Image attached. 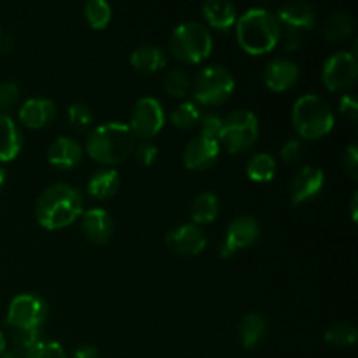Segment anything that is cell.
Here are the masks:
<instances>
[{
  "label": "cell",
  "instance_id": "cell-1",
  "mask_svg": "<svg viewBox=\"0 0 358 358\" xmlns=\"http://www.w3.org/2000/svg\"><path fill=\"white\" fill-rule=\"evenodd\" d=\"M83 194L79 189L65 182L48 185L41 192L35 205V217L38 224L49 231L70 226L76 222V219H79V215H83Z\"/></svg>",
  "mask_w": 358,
  "mask_h": 358
},
{
  "label": "cell",
  "instance_id": "cell-2",
  "mask_svg": "<svg viewBox=\"0 0 358 358\" xmlns=\"http://www.w3.org/2000/svg\"><path fill=\"white\" fill-rule=\"evenodd\" d=\"M280 24L275 13L264 7L245 10L236 21V38L241 48L250 55L269 52L280 42Z\"/></svg>",
  "mask_w": 358,
  "mask_h": 358
},
{
  "label": "cell",
  "instance_id": "cell-3",
  "mask_svg": "<svg viewBox=\"0 0 358 358\" xmlns=\"http://www.w3.org/2000/svg\"><path fill=\"white\" fill-rule=\"evenodd\" d=\"M135 149V135L126 122H103L91 129L86 140V152L91 159L103 164L124 161Z\"/></svg>",
  "mask_w": 358,
  "mask_h": 358
},
{
  "label": "cell",
  "instance_id": "cell-4",
  "mask_svg": "<svg viewBox=\"0 0 358 358\" xmlns=\"http://www.w3.org/2000/svg\"><path fill=\"white\" fill-rule=\"evenodd\" d=\"M292 124L299 138H322L334 128V112L331 103L320 94H303L292 107Z\"/></svg>",
  "mask_w": 358,
  "mask_h": 358
},
{
  "label": "cell",
  "instance_id": "cell-5",
  "mask_svg": "<svg viewBox=\"0 0 358 358\" xmlns=\"http://www.w3.org/2000/svg\"><path fill=\"white\" fill-rule=\"evenodd\" d=\"M171 55L185 63H199L212 55L213 37L199 21H184L177 24L170 35Z\"/></svg>",
  "mask_w": 358,
  "mask_h": 358
},
{
  "label": "cell",
  "instance_id": "cell-6",
  "mask_svg": "<svg viewBox=\"0 0 358 358\" xmlns=\"http://www.w3.org/2000/svg\"><path fill=\"white\" fill-rule=\"evenodd\" d=\"M259 138V119L247 108H236L222 119L219 142L224 143L229 152H243L250 149Z\"/></svg>",
  "mask_w": 358,
  "mask_h": 358
},
{
  "label": "cell",
  "instance_id": "cell-7",
  "mask_svg": "<svg viewBox=\"0 0 358 358\" xmlns=\"http://www.w3.org/2000/svg\"><path fill=\"white\" fill-rule=\"evenodd\" d=\"M236 80L222 65H206L196 73L192 94L203 105H220L233 94Z\"/></svg>",
  "mask_w": 358,
  "mask_h": 358
},
{
  "label": "cell",
  "instance_id": "cell-8",
  "mask_svg": "<svg viewBox=\"0 0 358 358\" xmlns=\"http://www.w3.org/2000/svg\"><path fill=\"white\" fill-rule=\"evenodd\" d=\"M48 317V304L38 294L23 292L13 297L6 322L14 331L41 332Z\"/></svg>",
  "mask_w": 358,
  "mask_h": 358
},
{
  "label": "cell",
  "instance_id": "cell-9",
  "mask_svg": "<svg viewBox=\"0 0 358 358\" xmlns=\"http://www.w3.org/2000/svg\"><path fill=\"white\" fill-rule=\"evenodd\" d=\"M166 115L164 107L157 98L143 96L133 105L131 117H129V128H131L135 138L150 140L163 129Z\"/></svg>",
  "mask_w": 358,
  "mask_h": 358
},
{
  "label": "cell",
  "instance_id": "cell-10",
  "mask_svg": "<svg viewBox=\"0 0 358 358\" xmlns=\"http://www.w3.org/2000/svg\"><path fill=\"white\" fill-rule=\"evenodd\" d=\"M358 62L355 51H338L329 56L322 69V80L331 91L348 90L355 84Z\"/></svg>",
  "mask_w": 358,
  "mask_h": 358
},
{
  "label": "cell",
  "instance_id": "cell-11",
  "mask_svg": "<svg viewBox=\"0 0 358 358\" xmlns=\"http://www.w3.org/2000/svg\"><path fill=\"white\" fill-rule=\"evenodd\" d=\"M259 234H261V224L255 217L238 215L227 226L226 236L219 245V255L224 259L233 257L236 250L255 243Z\"/></svg>",
  "mask_w": 358,
  "mask_h": 358
},
{
  "label": "cell",
  "instance_id": "cell-12",
  "mask_svg": "<svg viewBox=\"0 0 358 358\" xmlns=\"http://www.w3.org/2000/svg\"><path fill=\"white\" fill-rule=\"evenodd\" d=\"M324 182L325 173L322 168L313 166V164H306V166L299 168V170L294 173L289 185L290 201H292L294 205H301V203L310 201L315 196L320 194V191L324 189Z\"/></svg>",
  "mask_w": 358,
  "mask_h": 358
},
{
  "label": "cell",
  "instance_id": "cell-13",
  "mask_svg": "<svg viewBox=\"0 0 358 358\" xmlns=\"http://www.w3.org/2000/svg\"><path fill=\"white\" fill-rule=\"evenodd\" d=\"M166 247L178 255H198L206 247V236L196 224H182L164 236Z\"/></svg>",
  "mask_w": 358,
  "mask_h": 358
},
{
  "label": "cell",
  "instance_id": "cell-14",
  "mask_svg": "<svg viewBox=\"0 0 358 358\" xmlns=\"http://www.w3.org/2000/svg\"><path fill=\"white\" fill-rule=\"evenodd\" d=\"M220 156V142L217 138L198 135L185 145L184 164L189 170H206Z\"/></svg>",
  "mask_w": 358,
  "mask_h": 358
},
{
  "label": "cell",
  "instance_id": "cell-15",
  "mask_svg": "<svg viewBox=\"0 0 358 358\" xmlns=\"http://www.w3.org/2000/svg\"><path fill=\"white\" fill-rule=\"evenodd\" d=\"M301 69L289 58H275L264 66L262 80L271 91H285L292 87L299 79Z\"/></svg>",
  "mask_w": 358,
  "mask_h": 358
},
{
  "label": "cell",
  "instance_id": "cell-16",
  "mask_svg": "<svg viewBox=\"0 0 358 358\" xmlns=\"http://www.w3.org/2000/svg\"><path fill=\"white\" fill-rule=\"evenodd\" d=\"M80 227H83L84 236L93 243H107L114 233V220L110 213L101 206L90 208L83 212L80 217Z\"/></svg>",
  "mask_w": 358,
  "mask_h": 358
},
{
  "label": "cell",
  "instance_id": "cell-17",
  "mask_svg": "<svg viewBox=\"0 0 358 358\" xmlns=\"http://www.w3.org/2000/svg\"><path fill=\"white\" fill-rule=\"evenodd\" d=\"M280 24L287 28H294L299 31H308L313 28L315 21H317V14L315 9L308 2L297 0V2H287L282 3L276 13Z\"/></svg>",
  "mask_w": 358,
  "mask_h": 358
},
{
  "label": "cell",
  "instance_id": "cell-18",
  "mask_svg": "<svg viewBox=\"0 0 358 358\" xmlns=\"http://www.w3.org/2000/svg\"><path fill=\"white\" fill-rule=\"evenodd\" d=\"M83 159V145L72 136H58L48 149V161L59 170H72Z\"/></svg>",
  "mask_w": 358,
  "mask_h": 358
},
{
  "label": "cell",
  "instance_id": "cell-19",
  "mask_svg": "<svg viewBox=\"0 0 358 358\" xmlns=\"http://www.w3.org/2000/svg\"><path fill=\"white\" fill-rule=\"evenodd\" d=\"M56 115V105L49 98H28L20 107L17 117L28 128H44Z\"/></svg>",
  "mask_w": 358,
  "mask_h": 358
},
{
  "label": "cell",
  "instance_id": "cell-20",
  "mask_svg": "<svg viewBox=\"0 0 358 358\" xmlns=\"http://www.w3.org/2000/svg\"><path fill=\"white\" fill-rule=\"evenodd\" d=\"M23 147V133L9 114L0 112V163L13 161Z\"/></svg>",
  "mask_w": 358,
  "mask_h": 358
},
{
  "label": "cell",
  "instance_id": "cell-21",
  "mask_svg": "<svg viewBox=\"0 0 358 358\" xmlns=\"http://www.w3.org/2000/svg\"><path fill=\"white\" fill-rule=\"evenodd\" d=\"M129 63L140 73H154L166 65V52L152 44L136 48L129 56Z\"/></svg>",
  "mask_w": 358,
  "mask_h": 358
},
{
  "label": "cell",
  "instance_id": "cell-22",
  "mask_svg": "<svg viewBox=\"0 0 358 358\" xmlns=\"http://www.w3.org/2000/svg\"><path fill=\"white\" fill-rule=\"evenodd\" d=\"M210 27L227 30L236 23V7L227 0H208L201 7Z\"/></svg>",
  "mask_w": 358,
  "mask_h": 358
},
{
  "label": "cell",
  "instance_id": "cell-23",
  "mask_svg": "<svg viewBox=\"0 0 358 358\" xmlns=\"http://www.w3.org/2000/svg\"><path fill=\"white\" fill-rule=\"evenodd\" d=\"M121 185V177L112 168H101V170L94 171L87 182V194L93 196L96 199L110 198L115 194Z\"/></svg>",
  "mask_w": 358,
  "mask_h": 358
},
{
  "label": "cell",
  "instance_id": "cell-24",
  "mask_svg": "<svg viewBox=\"0 0 358 358\" xmlns=\"http://www.w3.org/2000/svg\"><path fill=\"white\" fill-rule=\"evenodd\" d=\"M266 318L259 313H247L241 317L240 325H238V336H240L241 345L247 350L255 348L262 338L266 336Z\"/></svg>",
  "mask_w": 358,
  "mask_h": 358
},
{
  "label": "cell",
  "instance_id": "cell-25",
  "mask_svg": "<svg viewBox=\"0 0 358 358\" xmlns=\"http://www.w3.org/2000/svg\"><path fill=\"white\" fill-rule=\"evenodd\" d=\"M219 210H220L219 196L212 191H203L192 199L191 219L196 226H198V224L212 222V220H215L217 215H219Z\"/></svg>",
  "mask_w": 358,
  "mask_h": 358
},
{
  "label": "cell",
  "instance_id": "cell-26",
  "mask_svg": "<svg viewBox=\"0 0 358 358\" xmlns=\"http://www.w3.org/2000/svg\"><path fill=\"white\" fill-rule=\"evenodd\" d=\"M276 173V159L269 152H254L247 161V175L255 182H269Z\"/></svg>",
  "mask_w": 358,
  "mask_h": 358
},
{
  "label": "cell",
  "instance_id": "cell-27",
  "mask_svg": "<svg viewBox=\"0 0 358 358\" xmlns=\"http://www.w3.org/2000/svg\"><path fill=\"white\" fill-rule=\"evenodd\" d=\"M357 327L348 320H339L334 324L329 325L325 329L324 339L332 346H338V348H346V346H352L357 341Z\"/></svg>",
  "mask_w": 358,
  "mask_h": 358
},
{
  "label": "cell",
  "instance_id": "cell-28",
  "mask_svg": "<svg viewBox=\"0 0 358 358\" xmlns=\"http://www.w3.org/2000/svg\"><path fill=\"white\" fill-rule=\"evenodd\" d=\"M353 30V20L345 10H336L325 20L324 35L327 41L339 42L348 37Z\"/></svg>",
  "mask_w": 358,
  "mask_h": 358
},
{
  "label": "cell",
  "instance_id": "cell-29",
  "mask_svg": "<svg viewBox=\"0 0 358 358\" xmlns=\"http://www.w3.org/2000/svg\"><path fill=\"white\" fill-rule=\"evenodd\" d=\"M201 108L198 107V103L187 100L178 103L177 107L171 110V122H173L177 128L180 129H191L196 128L199 124V119H201Z\"/></svg>",
  "mask_w": 358,
  "mask_h": 358
},
{
  "label": "cell",
  "instance_id": "cell-30",
  "mask_svg": "<svg viewBox=\"0 0 358 358\" xmlns=\"http://www.w3.org/2000/svg\"><path fill=\"white\" fill-rule=\"evenodd\" d=\"M84 17L94 30H101L112 17V7L107 0H87L84 3Z\"/></svg>",
  "mask_w": 358,
  "mask_h": 358
},
{
  "label": "cell",
  "instance_id": "cell-31",
  "mask_svg": "<svg viewBox=\"0 0 358 358\" xmlns=\"http://www.w3.org/2000/svg\"><path fill=\"white\" fill-rule=\"evenodd\" d=\"M163 84L168 94L175 98H184L189 93V90H191V77H189V73L184 69L173 66V69H170L164 73Z\"/></svg>",
  "mask_w": 358,
  "mask_h": 358
},
{
  "label": "cell",
  "instance_id": "cell-32",
  "mask_svg": "<svg viewBox=\"0 0 358 358\" xmlns=\"http://www.w3.org/2000/svg\"><path fill=\"white\" fill-rule=\"evenodd\" d=\"M66 115H69L70 126L77 131H83L93 122V110L90 108V105L83 103V101H76L70 105Z\"/></svg>",
  "mask_w": 358,
  "mask_h": 358
},
{
  "label": "cell",
  "instance_id": "cell-33",
  "mask_svg": "<svg viewBox=\"0 0 358 358\" xmlns=\"http://www.w3.org/2000/svg\"><path fill=\"white\" fill-rule=\"evenodd\" d=\"M27 358H66L65 350L56 341H41L24 355Z\"/></svg>",
  "mask_w": 358,
  "mask_h": 358
},
{
  "label": "cell",
  "instance_id": "cell-34",
  "mask_svg": "<svg viewBox=\"0 0 358 358\" xmlns=\"http://www.w3.org/2000/svg\"><path fill=\"white\" fill-rule=\"evenodd\" d=\"M20 101V86L14 80H2L0 83V110L6 114Z\"/></svg>",
  "mask_w": 358,
  "mask_h": 358
},
{
  "label": "cell",
  "instance_id": "cell-35",
  "mask_svg": "<svg viewBox=\"0 0 358 358\" xmlns=\"http://www.w3.org/2000/svg\"><path fill=\"white\" fill-rule=\"evenodd\" d=\"M222 119L215 112H206V114H201V119H199V135L208 136V138H219L220 128H222Z\"/></svg>",
  "mask_w": 358,
  "mask_h": 358
},
{
  "label": "cell",
  "instance_id": "cell-36",
  "mask_svg": "<svg viewBox=\"0 0 358 358\" xmlns=\"http://www.w3.org/2000/svg\"><path fill=\"white\" fill-rule=\"evenodd\" d=\"M304 152L303 140L301 138H289L280 149V156H282L283 161L287 163H296L297 159H301Z\"/></svg>",
  "mask_w": 358,
  "mask_h": 358
},
{
  "label": "cell",
  "instance_id": "cell-37",
  "mask_svg": "<svg viewBox=\"0 0 358 358\" xmlns=\"http://www.w3.org/2000/svg\"><path fill=\"white\" fill-rule=\"evenodd\" d=\"M280 41L283 42V48L287 51H296V49L301 48L304 41V34L299 30H294V28L282 27V31H280Z\"/></svg>",
  "mask_w": 358,
  "mask_h": 358
},
{
  "label": "cell",
  "instance_id": "cell-38",
  "mask_svg": "<svg viewBox=\"0 0 358 358\" xmlns=\"http://www.w3.org/2000/svg\"><path fill=\"white\" fill-rule=\"evenodd\" d=\"M339 112L350 121H357L358 117V103L357 96L353 93H345L339 98Z\"/></svg>",
  "mask_w": 358,
  "mask_h": 358
},
{
  "label": "cell",
  "instance_id": "cell-39",
  "mask_svg": "<svg viewBox=\"0 0 358 358\" xmlns=\"http://www.w3.org/2000/svg\"><path fill=\"white\" fill-rule=\"evenodd\" d=\"M135 156H136V161H138L142 166H150L157 157V147L150 142H142L138 147H136Z\"/></svg>",
  "mask_w": 358,
  "mask_h": 358
},
{
  "label": "cell",
  "instance_id": "cell-40",
  "mask_svg": "<svg viewBox=\"0 0 358 358\" xmlns=\"http://www.w3.org/2000/svg\"><path fill=\"white\" fill-rule=\"evenodd\" d=\"M345 168L353 178H358V147L350 143L345 150Z\"/></svg>",
  "mask_w": 358,
  "mask_h": 358
},
{
  "label": "cell",
  "instance_id": "cell-41",
  "mask_svg": "<svg viewBox=\"0 0 358 358\" xmlns=\"http://www.w3.org/2000/svg\"><path fill=\"white\" fill-rule=\"evenodd\" d=\"M73 358H100L98 357L96 346L93 345H80L73 352Z\"/></svg>",
  "mask_w": 358,
  "mask_h": 358
},
{
  "label": "cell",
  "instance_id": "cell-42",
  "mask_svg": "<svg viewBox=\"0 0 358 358\" xmlns=\"http://www.w3.org/2000/svg\"><path fill=\"white\" fill-rule=\"evenodd\" d=\"M13 45H14L13 35H10L9 31H6L0 28V52H2V55H6V52H9L10 49H13Z\"/></svg>",
  "mask_w": 358,
  "mask_h": 358
},
{
  "label": "cell",
  "instance_id": "cell-43",
  "mask_svg": "<svg viewBox=\"0 0 358 358\" xmlns=\"http://www.w3.org/2000/svg\"><path fill=\"white\" fill-rule=\"evenodd\" d=\"M357 208H358V194L352 196V203H350V212H352V220L355 222L357 220Z\"/></svg>",
  "mask_w": 358,
  "mask_h": 358
},
{
  "label": "cell",
  "instance_id": "cell-44",
  "mask_svg": "<svg viewBox=\"0 0 358 358\" xmlns=\"http://www.w3.org/2000/svg\"><path fill=\"white\" fill-rule=\"evenodd\" d=\"M7 352V341H6V336H3V332L0 331V357L3 355V353Z\"/></svg>",
  "mask_w": 358,
  "mask_h": 358
},
{
  "label": "cell",
  "instance_id": "cell-45",
  "mask_svg": "<svg viewBox=\"0 0 358 358\" xmlns=\"http://www.w3.org/2000/svg\"><path fill=\"white\" fill-rule=\"evenodd\" d=\"M0 358H17V353H14V352H6Z\"/></svg>",
  "mask_w": 358,
  "mask_h": 358
},
{
  "label": "cell",
  "instance_id": "cell-46",
  "mask_svg": "<svg viewBox=\"0 0 358 358\" xmlns=\"http://www.w3.org/2000/svg\"><path fill=\"white\" fill-rule=\"evenodd\" d=\"M3 182H6V171H3L2 168H0V187H2V185H3Z\"/></svg>",
  "mask_w": 358,
  "mask_h": 358
}]
</instances>
